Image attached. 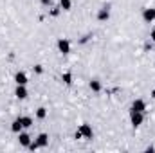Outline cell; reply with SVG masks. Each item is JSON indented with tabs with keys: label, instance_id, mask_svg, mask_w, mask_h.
Returning a JSON list of instances; mask_svg holds the SVG:
<instances>
[{
	"label": "cell",
	"instance_id": "6da1fadb",
	"mask_svg": "<svg viewBox=\"0 0 155 153\" xmlns=\"http://www.w3.org/2000/svg\"><path fill=\"white\" fill-rule=\"evenodd\" d=\"M78 132L81 133V137H83L85 141H90V139H94V128H92V124H88V122H83V124H79Z\"/></svg>",
	"mask_w": 155,
	"mask_h": 153
},
{
	"label": "cell",
	"instance_id": "7a4b0ae2",
	"mask_svg": "<svg viewBox=\"0 0 155 153\" xmlns=\"http://www.w3.org/2000/svg\"><path fill=\"white\" fill-rule=\"evenodd\" d=\"M110 13H112V5L110 4H105L97 9V20L99 22H108L110 20Z\"/></svg>",
	"mask_w": 155,
	"mask_h": 153
},
{
	"label": "cell",
	"instance_id": "3957f363",
	"mask_svg": "<svg viewBox=\"0 0 155 153\" xmlns=\"http://www.w3.org/2000/svg\"><path fill=\"white\" fill-rule=\"evenodd\" d=\"M130 122L134 128H139L144 122V112H137V110H130Z\"/></svg>",
	"mask_w": 155,
	"mask_h": 153
},
{
	"label": "cell",
	"instance_id": "277c9868",
	"mask_svg": "<svg viewBox=\"0 0 155 153\" xmlns=\"http://www.w3.org/2000/svg\"><path fill=\"white\" fill-rule=\"evenodd\" d=\"M56 47H58V52H61V54H71V41L67 38H58Z\"/></svg>",
	"mask_w": 155,
	"mask_h": 153
},
{
	"label": "cell",
	"instance_id": "5b68a950",
	"mask_svg": "<svg viewBox=\"0 0 155 153\" xmlns=\"http://www.w3.org/2000/svg\"><path fill=\"white\" fill-rule=\"evenodd\" d=\"M143 20H144V24H153L155 22V7H144L143 9Z\"/></svg>",
	"mask_w": 155,
	"mask_h": 153
},
{
	"label": "cell",
	"instance_id": "8992f818",
	"mask_svg": "<svg viewBox=\"0 0 155 153\" xmlns=\"http://www.w3.org/2000/svg\"><path fill=\"white\" fill-rule=\"evenodd\" d=\"M15 97L16 99H20V101H24V99H27V96H29V92H27V88H25V85H16L15 86Z\"/></svg>",
	"mask_w": 155,
	"mask_h": 153
},
{
	"label": "cell",
	"instance_id": "52a82bcc",
	"mask_svg": "<svg viewBox=\"0 0 155 153\" xmlns=\"http://www.w3.org/2000/svg\"><path fill=\"white\" fill-rule=\"evenodd\" d=\"M88 88H90L94 94H99V92L103 90V83H101V79H97V77L90 79V81H88Z\"/></svg>",
	"mask_w": 155,
	"mask_h": 153
},
{
	"label": "cell",
	"instance_id": "ba28073f",
	"mask_svg": "<svg viewBox=\"0 0 155 153\" xmlns=\"http://www.w3.org/2000/svg\"><path fill=\"white\" fill-rule=\"evenodd\" d=\"M146 101L144 99H134V103H132V108L130 110H137V112H146Z\"/></svg>",
	"mask_w": 155,
	"mask_h": 153
},
{
	"label": "cell",
	"instance_id": "9c48e42d",
	"mask_svg": "<svg viewBox=\"0 0 155 153\" xmlns=\"http://www.w3.org/2000/svg\"><path fill=\"white\" fill-rule=\"evenodd\" d=\"M18 144L24 146V148H27V146L31 144V135L25 133V132H20V133H18Z\"/></svg>",
	"mask_w": 155,
	"mask_h": 153
},
{
	"label": "cell",
	"instance_id": "30bf717a",
	"mask_svg": "<svg viewBox=\"0 0 155 153\" xmlns=\"http://www.w3.org/2000/svg\"><path fill=\"white\" fill-rule=\"evenodd\" d=\"M15 83H16V85H27V83H29V77H27L25 72L18 70V72L15 74Z\"/></svg>",
	"mask_w": 155,
	"mask_h": 153
},
{
	"label": "cell",
	"instance_id": "8fae6325",
	"mask_svg": "<svg viewBox=\"0 0 155 153\" xmlns=\"http://www.w3.org/2000/svg\"><path fill=\"white\" fill-rule=\"evenodd\" d=\"M35 141H36L38 148H47L49 146V133H40Z\"/></svg>",
	"mask_w": 155,
	"mask_h": 153
},
{
	"label": "cell",
	"instance_id": "7c38bea8",
	"mask_svg": "<svg viewBox=\"0 0 155 153\" xmlns=\"http://www.w3.org/2000/svg\"><path fill=\"white\" fill-rule=\"evenodd\" d=\"M18 119H20V122H22L24 128H31V126L35 124V121H33L31 115H18Z\"/></svg>",
	"mask_w": 155,
	"mask_h": 153
},
{
	"label": "cell",
	"instance_id": "4fadbf2b",
	"mask_svg": "<svg viewBox=\"0 0 155 153\" xmlns=\"http://www.w3.org/2000/svg\"><path fill=\"white\" fill-rule=\"evenodd\" d=\"M22 130H24V126H22V122H20V119H18V117H16V119H15V121H13V122H11V132H13V133H16V135H18V133H20V132H22Z\"/></svg>",
	"mask_w": 155,
	"mask_h": 153
},
{
	"label": "cell",
	"instance_id": "5bb4252c",
	"mask_svg": "<svg viewBox=\"0 0 155 153\" xmlns=\"http://www.w3.org/2000/svg\"><path fill=\"white\" fill-rule=\"evenodd\" d=\"M35 115H36L38 121H45V119H47V108H45V106H38Z\"/></svg>",
	"mask_w": 155,
	"mask_h": 153
},
{
	"label": "cell",
	"instance_id": "9a60e30c",
	"mask_svg": "<svg viewBox=\"0 0 155 153\" xmlns=\"http://www.w3.org/2000/svg\"><path fill=\"white\" fill-rule=\"evenodd\" d=\"M61 81H63L65 85H72V83H74V76H72V72H69V70L63 72V74H61Z\"/></svg>",
	"mask_w": 155,
	"mask_h": 153
},
{
	"label": "cell",
	"instance_id": "2e32d148",
	"mask_svg": "<svg viewBox=\"0 0 155 153\" xmlns=\"http://www.w3.org/2000/svg\"><path fill=\"white\" fill-rule=\"evenodd\" d=\"M60 7H61V11H71L72 9V0H60Z\"/></svg>",
	"mask_w": 155,
	"mask_h": 153
},
{
	"label": "cell",
	"instance_id": "e0dca14e",
	"mask_svg": "<svg viewBox=\"0 0 155 153\" xmlns=\"http://www.w3.org/2000/svg\"><path fill=\"white\" fill-rule=\"evenodd\" d=\"M60 13H61V7H60V5H52V7H51V11H49V15H51V16H54V18H56V16H60Z\"/></svg>",
	"mask_w": 155,
	"mask_h": 153
},
{
	"label": "cell",
	"instance_id": "ac0fdd59",
	"mask_svg": "<svg viewBox=\"0 0 155 153\" xmlns=\"http://www.w3.org/2000/svg\"><path fill=\"white\" fill-rule=\"evenodd\" d=\"M33 72H35V74H38V76H41V74H43V65L36 63V65L33 67Z\"/></svg>",
	"mask_w": 155,
	"mask_h": 153
},
{
	"label": "cell",
	"instance_id": "d6986e66",
	"mask_svg": "<svg viewBox=\"0 0 155 153\" xmlns=\"http://www.w3.org/2000/svg\"><path fill=\"white\" fill-rule=\"evenodd\" d=\"M43 7H52V0H40Z\"/></svg>",
	"mask_w": 155,
	"mask_h": 153
},
{
	"label": "cell",
	"instance_id": "ffe728a7",
	"mask_svg": "<svg viewBox=\"0 0 155 153\" xmlns=\"http://www.w3.org/2000/svg\"><path fill=\"white\" fill-rule=\"evenodd\" d=\"M150 40H152V41H155V27L152 29V33H150Z\"/></svg>",
	"mask_w": 155,
	"mask_h": 153
}]
</instances>
